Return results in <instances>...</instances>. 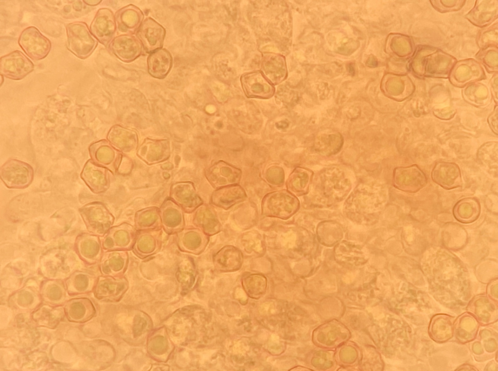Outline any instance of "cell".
I'll list each match as a JSON object with an SVG mask.
<instances>
[{
    "mask_svg": "<svg viewBox=\"0 0 498 371\" xmlns=\"http://www.w3.org/2000/svg\"><path fill=\"white\" fill-rule=\"evenodd\" d=\"M455 218L463 223H470L476 220L480 213V205L475 198H464L459 201L453 210Z\"/></svg>",
    "mask_w": 498,
    "mask_h": 371,
    "instance_id": "obj_21",
    "label": "cell"
},
{
    "mask_svg": "<svg viewBox=\"0 0 498 371\" xmlns=\"http://www.w3.org/2000/svg\"><path fill=\"white\" fill-rule=\"evenodd\" d=\"M109 48L120 60L130 62L140 56L142 46L139 39L133 35L124 34L114 37L109 43Z\"/></svg>",
    "mask_w": 498,
    "mask_h": 371,
    "instance_id": "obj_12",
    "label": "cell"
},
{
    "mask_svg": "<svg viewBox=\"0 0 498 371\" xmlns=\"http://www.w3.org/2000/svg\"><path fill=\"white\" fill-rule=\"evenodd\" d=\"M409 64V69L417 77L448 78L457 60L452 55L437 48L419 46Z\"/></svg>",
    "mask_w": 498,
    "mask_h": 371,
    "instance_id": "obj_1",
    "label": "cell"
},
{
    "mask_svg": "<svg viewBox=\"0 0 498 371\" xmlns=\"http://www.w3.org/2000/svg\"><path fill=\"white\" fill-rule=\"evenodd\" d=\"M478 158L486 156L480 160L485 165L491 166L498 162L497 142H487L482 146L478 150Z\"/></svg>",
    "mask_w": 498,
    "mask_h": 371,
    "instance_id": "obj_28",
    "label": "cell"
},
{
    "mask_svg": "<svg viewBox=\"0 0 498 371\" xmlns=\"http://www.w3.org/2000/svg\"><path fill=\"white\" fill-rule=\"evenodd\" d=\"M429 1L433 8L437 11L445 13L460 10L464 6L466 1L461 0H432Z\"/></svg>",
    "mask_w": 498,
    "mask_h": 371,
    "instance_id": "obj_29",
    "label": "cell"
},
{
    "mask_svg": "<svg viewBox=\"0 0 498 371\" xmlns=\"http://www.w3.org/2000/svg\"><path fill=\"white\" fill-rule=\"evenodd\" d=\"M83 1L89 5L94 6L100 3L101 0H84Z\"/></svg>",
    "mask_w": 498,
    "mask_h": 371,
    "instance_id": "obj_33",
    "label": "cell"
},
{
    "mask_svg": "<svg viewBox=\"0 0 498 371\" xmlns=\"http://www.w3.org/2000/svg\"><path fill=\"white\" fill-rule=\"evenodd\" d=\"M247 197L244 189L237 184L216 189L212 196V202L216 206L228 209L244 201Z\"/></svg>",
    "mask_w": 498,
    "mask_h": 371,
    "instance_id": "obj_17",
    "label": "cell"
},
{
    "mask_svg": "<svg viewBox=\"0 0 498 371\" xmlns=\"http://www.w3.org/2000/svg\"><path fill=\"white\" fill-rule=\"evenodd\" d=\"M491 91L496 104L498 103V73H495L490 80Z\"/></svg>",
    "mask_w": 498,
    "mask_h": 371,
    "instance_id": "obj_32",
    "label": "cell"
},
{
    "mask_svg": "<svg viewBox=\"0 0 498 371\" xmlns=\"http://www.w3.org/2000/svg\"><path fill=\"white\" fill-rule=\"evenodd\" d=\"M284 171L279 166H271L267 171L266 179L272 185H278L283 183L284 180Z\"/></svg>",
    "mask_w": 498,
    "mask_h": 371,
    "instance_id": "obj_30",
    "label": "cell"
},
{
    "mask_svg": "<svg viewBox=\"0 0 498 371\" xmlns=\"http://www.w3.org/2000/svg\"><path fill=\"white\" fill-rule=\"evenodd\" d=\"M243 255L237 248L227 245L220 249L213 257V264L217 270L233 271L239 270L242 264Z\"/></svg>",
    "mask_w": 498,
    "mask_h": 371,
    "instance_id": "obj_18",
    "label": "cell"
},
{
    "mask_svg": "<svg viewBox=\"0 0 498 371\" xmlns=\"http://www.w3.org/2000/svg\"><path fill=\"white\" fill-rule=\"evenodd\" d=\"M240 80L242 88L247 97L267 99L274 94V86L261 71L245 73L241 76Z\"/></svg>",
    "mask_w": 498,
    "mask_h": 371,
    "instance_id": "obj_9",
    "label": "cell"
},
{
    "mask_svg": "<svg viewBox=\"0 0 498 371\" xmlns=\"http://www.w3.org/2000/svg\"><path fill=\"white\" fill-rule=\"evenodd\" d=\"M165 33L162 26L148 17L142 21L138 29L137 35L145 51L150 53L161 48Z\"/></svg>",
    "mask_w": 498,
    "mask_h": 371,
    "instance_id": "obj_10",
    "label": "cell"
},
{
    "mask_svg": "<svg viewBox=\"0 0 498 371\" xmlns=\"http://www.w3.org/2000/svg\"><path fill=\"white\" fill-rule=\"evenodd\" d=\"M462 90V97L470 104L477 107L485 106L490 100V93L484 84L477 82L468 84Z\"/></svg>",
    "mask_w": 498,
    "mask_h": 371,
    "instance_id": "obj_23",
    "label": "cell"
},
{
    "mask_svg": "<svg viewBox=\"0 0 498 371\" xmlns=\"http://www.w3.org/2000/svg\"><path fill=\"white\" fill-rule=\"evenodd\" d=\"M33 170L28 164L14 159L7 161L0 168L1 177L8 184L22 186L31 180Z\"/></svg>",
    "mask_w": 498,
    "mask_h": 371,
    "instance_id": "obj_16",
    "label": "cell"
},
{
    "mask_svg": "<svg viewBox=\"0 0 498 371\" xmlns=\"http://www.w3.org/2000/svg\"><path fill=\"white\" fill-rule=\"evenodd\" d=\"M295 205L296 199L290 193L285 190L275 191L263 198L262 212L267 217L285 219L292 214Z\"/></svg>",
    "mask_w": 498,
    "mask_h": 371,
    "instance_id": "obj_3",
    "label": "cell"
},
{
    "mask_svg": "<svg viewBox=\"0 0 498 371\" xmlns=\"http://www.w3.org/2000/svg\"><path fill=\"white\" fill-rule=\"evenodd\" d=\"M147 63L148 72L151 76L163 79L168 75L172 68L173 58L168 51L161 48L150 53Z\"/></svg>",
    "mask_w": 498,
    "mask_h": 371,
    "instance_id": "obj_19",
    "label": "cell"
},
{
    "mask_svg": "<svg viewBox=\"0 0 498 371\" xmlns=\"http://www.w3.org/2000/svg\"><path fill=\"white\" fill-rule=\"evenodd\" d=\"M67 48L76 57L82 59L88 58L98 44L97 40L84 22L77 21L66 26Z\"/></svg>",
    "mask_w": 498,
    "mask_h": 371,
    "instance_id": "obj_2",
    "label": "cell"
},
{
    "mask_svg": "<svg viewBox=\"0 0 498 371\" xmlns=\"http://www.w3.org/2000/svg\"><path fill=\"white\" fill-rule=\"evenodd\" d=\"M143 16L142 12L133 5H129L119 10L115 15L116 23L122 32H133L138 29Z\"/></svg>",
    "mask_w": 498,
    "mask_h": 371,
    "instance_id": "obj_22",
    "label": "cell"
},
{
    "mask_svg": "<svg viewBox=\"0 0 498 371\" xmlns=\"http://www.w3.org/2000/svg\"><path fill=\"white\" fill-rule=\"evenodd\" d=\"M34 68L33 62L18 50L12 51L0 59V75L11 80H21Z\"/></svg>",
    "mask_w": 498,
    "mask_h": 371,
    "instance_id": "obj_6",
    "label": "cell"
},
{
    "mask_svg": "<svg viewBox=\"0 0 498 371\" xmlns=\"http://www.w3.org/2000/svg\"><path fill=\"white\" fill-rule=\"evenodd\" d=\"M240 169L223 161L213 164L209 169L208 178L217 188L237 184L240 180Z\"/></svg>",
    "mask_w": 498,
    "mask_h": 371,
    "instance_id": "obj_15",
    "label": "cell"
},
{
    "mask_svg": "<svg viewBox=\"0 0 498 371\" xmlns=\"http://www.w3.org/2000/svg\"><path fill=\"white\" fill-rule=\"evenodd\" d=\"M395 186L409 193H415L424 187L427 180L424 171L416 164L396 168L394 170Z\"/></svg>",
    "mask_w": 498,
    "mask_h": 371,
    "instance_id": "obj_7",
    "label": "cell"
},
{
    "mask_svg": "<svg viewBox=\"0 0 498 371\" xmlns=\"http://www.w3.org/2000/svg\"><path fill=\"white\" fill-rule=\"evenodd\" d=\"M0 76H1L0 85H1L2 84V82L4 81V80H3V79H2L3 76L2 75H0Z\"/></svg>",
    "mask_w": 498,
    "mask_h": 371,
    "instance_id": "obj_34",
    "label": "cell"
},
{
    "mask_svg": "<svg viewBox=\"0 0 498 371\" xmlns=\"http://www.w3.org/2000/svg\"><path fill=\"white\" fill-rule=\"evenodd\" d=\"M391 50L398 57L409 59L415 50L412 38L404 34H396L391 37Z\"/></svg>",
    "mask_w": 498,
    "mask_h": 371,
    "instance_id": "obj_25",
    "label": "cell"
},
{
    "mask_svg": "<svg viewBox=\"0 0 498 371\" xmlns=\"http://www.w3.org/2000/svg\"><path fill=\"white\" fill-rule=\"evenodd\" d=\"M242 286L249 297L259 299L265 293L267 280L262 274H250L243 278Z\"/></svg>",
    "mask_w": 498,
    "mask_h": 371,
    "instance_id": "obj_24",
    "label": "cell"
},
{
    "mask_svg": "<svg viewBox=\"0 0 498 371\" xmlns=\"http://www.w3.org/2000/svg\"><path fill=\"white\" fill-rule=\"evenodd\" d=\"M116 29L115 16L111 10L107 8L97 11L89 27L91 34L105 46L111 41Z\"/></svg>",
    "mask_w": 498,
    "mask_h": 371,
    "instance_id": "obj_8",
    "label": "cell"
},
{
    "mask_svg": "<svg viewBox=\"0 0 498 371\" xmlns=\"http://www.w3.org/2000/svg\"><path fill=\"white\" fill-rule=\"evenodd\" d=\"M498 22L483 28L478 34L477 43L480 49L489 47H498Z\"/></svg>",
    "mask_w": 498,
    "mask_h": 371,
    "instance_id": "obj_27",
    "label": "cell"
},
{
    "mask_svg": "<svg viewBox=\"0 0 498 371\" xmlns=\"http://www.w3.org/2000/svg\"><path fill=\"white\" fill-rule=\"evenodd\" d=\"M486 78L482 65L473 58L457 61L448 77L450 83L458 87H464Z\"/></svg>",
    "mask_w": 498,
    "mask_h": 371,
    "instance_id": "obj_4",
    "label": "cell"
},
{
    "mask_svg": "<svg viewBox=\"0 0 498 371\" xmlns=\"http://www.w3.org/2000/svg\"><path fill=\"white\" fill-rule=\"evenodd\" d=\"M498 14L497 0H477L465 17L474 25L484 28L497 19Z\"/></svg>",
    "mask_w": 498,
    "mask_h": 371,
    "instance_id": "obj_13",
    "label": "cell"
},
{
    "mask_svg": "<svg viewBox=\"0 0 498 371\" xmlns=\"http://www.w3.org/2000/svg\"><path fill=\"white\" fill-rule=\"evenodd\" d=\"M261 71L272 84L282 82L286 78L287 70L285 58L278 53H265L261 63Z\"/></svg>",
    "mask_w": 498,
    "mask_h": 371,
    "instance_id": "obj_14",
    "label": "cell"
},
{
    "mask_svg": "<svg viewBox=\"0 0 498 371\" xmlns=\"http://www.w3.org/2000/svg\"><path fill=\"white\" fill-rule=\"evenodd\" d=\"M18 43L24 52L36 61L45 58L51 49L50 40L34 26H29L22 31Z\"/></svg>",
    "mask_w": 498,
    "mask_h": 371,
    "instance_id": "obj_5",
    "label": "cell"
},
{
    "mask_svg": "<svg viewBox=\"0 0 498 371\" xmlns=\"http://www.w3.org/2000/svg\"><path fill=\"white\" fill-rule=\"evenodd\" d=\"M498 47H489L480 49L476 55L478 62L482 65L488 73H498Z\"/></svg>",
    "mask_w": 498,
    "mask_h": 371,
    "instance_id": "obj_26",
    "label": "cell"
},
{
    "mask_svg": "<svg viewBox=\"0 0 498 371\" xmlns=\"http://www.w3.org/2000/svg\"><path fill=\"white\" fill-rule=\"evenodd\" d=\"M498 105L496 104L493 111L488 118V123L492 131L498 135Z\"/></svg>",
    "mask_w": 498,
    "mask_h": 371,
    "instance_id": "obj_31",
    "label": "cell"
},
{
    "mask_svg": "<svg viewBox=\"0 0 498 371\" xmlns=\"http://www.w3.org/2000/svg\"><path fill=\"white\" fill-rule=\"evenodd\" d=\"M387 84L386 93L390 98L402 101L411 96L415 86L411 79L407 74L393 75L391 76Z\"/></svg>",
    "mask_w": 498,
    "mask_h": 371,
    "instance_id": "obj_20",
    "label": "cell"
},
{
    "mask_svg": "<svg viewBox=\"0 0 498 371\" xmlns=\"http://www.w3.org/2000/svg\"><path fill=\"white\" fill-rule=\"evenodd\" d=\"M431 177L434 182L445 189L460 187L462 184L461 169L453 162H437L432 169Z\"/></svg>",
    "mask_w": 498,
    "mask_h": 371,
    "instance_id": "obj_11",
    "label": "cell"
}]
</instances>
